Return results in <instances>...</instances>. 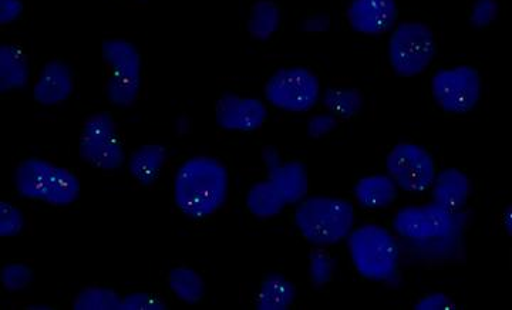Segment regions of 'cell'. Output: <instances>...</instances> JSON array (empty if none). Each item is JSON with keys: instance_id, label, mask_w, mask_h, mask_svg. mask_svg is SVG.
<instances>
[{"instance_id": "f546056e", "label": "cell", "mask_w": 512, "mask_h": 310, "mask_svg": "<svg viewBox=\"0 0 512 310\" xmlns=\"http://www.w3.org/2000/svg\"><path fill=\"white\" fill-rule=\"evenodd\" d=\"M339 126V120L330 113L313 116L308 123V134L312 138H322L335 131Z\"/></svg>"}, {"instance_id": "1f68e13d", "label": "cell", "mask_w": 512, "mask_h": 310, "mask_svg": "<svg viewBox=\"0 0 512 310\" xmlns=\"http://www.w3.org/2000/svg\"><path fill=\"white\" fill-rule=\"evenodd\" d=\"M454 303L446 293L434 292L424 296L414 305L416 310H448L453 308Z\"/></svg>"}, {"instance_id": "30bf717a", "label": "cell", "mask_w": 512, "mask_h": 310, "mask_svg": "<svg viewBox=\"0 0 512 310\" xmlns=\"http://www.w3.org/2000/svg\"><path fill=\"white\" fill-rule=\"evenodd\" d=\"M431 94L441 110L461 116L476 109L480 103L483 79L471 66L441 69L431 80Z\"/></svg>"}, {"instance_id": "9c48e42d", "label": "cell", "mask_w": 512, "mask_h": 310, "mask_svg": "<svg viewBox=\"0 0 512 310\" xmlns=\"http://www.w3.org/2000/svg\"><path fill=\"white\" fill-rule=\"evenodd\" d=\"M265 99L286 113L311 111L320 99L318 76L301 66L279 69L265 84Z\"/></svg>"}, {"instance_id": "d4e9b609", "label": "cell", "mask_w": 512, "mask_h": 310, "mask_svg": "<svg viewBox=\"0 0 512 310\" xmlns=\"http://www.w3.org/2000/svg\"><path fill=\"white\" fill-rule=\"evenodd\" d=\"M335 258L325 249L315 248L309 254V279L315 288H323L335 276Z\"/></svg>"}, {"instance_id": "3957f363", "label": "cell", "mask_w": 512, "mask_h": 310, "mask_svg": "<svg viewBox=\"0 0 512 310\" xmlns=\"http://www.w3.org/2000/svg\"><path fill=\"white\" fill-rule=\"evenodd\" d=\"M15 187L25 200L45 202L50 207H69L82 192L79 177L72 170L40 157L20 161Z\"/></svg>"}, {"instance_id": "484cf974", "label": "cell", "mask_w": 512, "mask_h": 310, "mask_svg": "<svg viewBox=\"0 0 512 310\" xmlns=\"http://www.w3.org/2000/svg\"><path fill=\"white\" fill-rule=\"evenodd\" d=\"M35 272L23 262H10L0 269V283L10 293L22 292L32 285Z\"/></svg>"}, {"instance_id": "ffe728a7", "label": "cell", "mask_w": 512, "mask_h": 310, "mask_svg": "<svg viewBox=\"0 0 512 310\" xmlns=\"http://www.w3.org/2000/svg\"><path fill=\"white\" fill-rule=\"evenodd\" d=\"M296 289L291 281L279 274H269L259 285L255 308L258 310H288L295 302Z\"/></svg>"}, {"instance_id": "4316f807", "label": "cell", "mask_w": 512, "mask_h": 310, "mask_svg": "<svg viewBox=\"0 0 512 310\" xmlns=\"http://www.w3.org/2000/svg\"><path fill=\"white\" fill-rule=\"evenodd\" d=\"M26 227V218L20 208L8 201H0V239L15 238Z\"/></svg>"}, {"instance_id": "8fae6325", "label": "cell", "mask_w": 512, "mask_h": 310, "mask_svg": "<svg viewBox=\"0 0 512 310\" xmlns=\"http://www.w3.org/2000/svg\"><path fill=\"white\" fill-rule=\"evenodd\" d=\"M389 177L397 187L409 194H424L436 178V163L426 148L413 143H400L386 157Z\"/></svg>"}, {"instance_id": "44dd1931", "label": "cell", "mask_w": 512, "mask_h": 310, "mask_svg": "<svg viewBox=\"0 0 512 310\" xmlns=\"http://www.w3.org/2000/svg\"><path fill=\"white\" fill-rule=\"evenodd\" d=\"M281 19V9L274 0H258L251 8L247 26L248 33L252 39L265 42L278 32Z\"/></svg>"}, {"instance_id": "836d02e7", "label": "cell", "mask_w": 512, "mask_h": 310, "mask_svg": "<svg viewBox=\"0 0 512 310\" xmlns=\"http://www.w3.org/2000/svg\"><path fill=\"white\" fill-rule=\"evenodd\" d=\"M504 225H505V229H507V234L511 235L512 224H511V210H510V208H507V212H505V215H504Z\"/></svg>"}, {"instance_id": "7a4b0ae2", "label": "cell", "mask_w": 512, "mask_h": 310, "mask_svg": "<svg viewBox=\"0 0 512 310\" xmlns=\"http://www.w3.org/2000/svg\"><path fill=\"white\" fill-rule=\"evenodd\" d=\"M268 178L249 188L247 208L256 218L278 217L285 207L299 204L309 191V175L301 161H284L278 148L262 150Z\"/></svg>"}, {"instance_id": "d6986e66", "label": "cell", "mask_w": 512, "mask_h": 310, "mask_svg": "<svg viewBox=\"0 0 512 310\" xmlns=\"http://www.w3.org/2000/svg\"><path fill=\"white\" fill-rule=\"evenodd\" d=\"M355 197L366 210H383L396 201L397 185L389 175H369L360 178L355 185Z\"/></svg>"}, {"instance_id": "9a60e30c", "label": "cell", "mask_w": 512, "mask_h": 310, "mask_svg": "<svg viewBox=\"0 0 512 310\" xmlns=\"http://www.w3.org/2000/svg\"><path fill=\"white\" fill-rule=\"evenodd\" d=\"M74 93V73L69 64L62 60H50L37 74L33 86V99L45 107L60 106Z\"/></svg>"}, {"instance_id": "4dcf8cb0", "label": "cell", "mask_w": 512, "mask_h": 310, "mask_svg": "<svg viewBox=\"0 0 512 310\" xmlns=\"http://www.w3.org/2000/svg\"><path fill=\"white\" fill-rule=\"evenodd\" d=\"M25 12L22 0H0V26L18 22Z\"/></svg>"}, {"instance_id": "2e32d148", "label": "cell", "mask_w": 512, "mask_h": 310, "mask_svg": "<svg viewBox=\"0 0 512 310\" xmlns=\"http://www.w3.org/2000/svg\"><path fill=\"white\" fill-rule=\"evenodd\" d=\"M430 190L434 204L454 214L463 210L464 205L470 200L473 184L470 178L458 168H446L436 174Z\"/></svg>"}, {"instance_id": "f1b7e54d", "label": "cell", "mask_w": 512, "mask_h": 310, "mask_svg": "<svg viewBox=\"0 0 512 310\" xmlns=\"http://www.w3.org/2000/svg\"><path fill=\"white\" fill-rule=\"evenodd\" d=\"M123 310H164L167 303L160 296L147 292H134L121 299Z\"/></svg>"}, {"instance_id": "6da1fadb", "label": "cell", "mask_w": 512, "mask_h": 310, "mask_svg": "<svg viewBox=\"0 0 512 310\" xmlns=\"http://www.w3.org/2000/svg\"><path fill=\"white\" fill-rule=\"evenodd\" d=\"M229 174L218 158L198 155L178 167L174 177V201L191 219L217 214L227 202Z\"/></svg>"}, {"instance_id": "cb8c5ba5", "label": "cell", "mask_w": 512, "mask_h": 310, "mask_svg": "<svg viewBox=\"0 0 512 310\" xmlns=\"http://www.w3.org/2000/svg\"><path fill=\"white\" fill-rule=\"evenodd\" d=\"M121 299L114 289L89 286L77 293L72 306L74 310H120Z\"/></svg>"}, {"instance_id": "ac0fdd59", "label": "cell", "mask_w": 512, "mask_h": 310, "mask_svg": "<svg viewBox=\"0 0 512 310\" xmlns=\"http://www.w3.org/2000/svg\"><path fill=\"white\" fill-rule=\"evenodd\" d=\"M167 148L160 144H144L133 151L128 157L127 165L131 177L143 187L156 184L165 163H167Z\"/></svg>"}, {"instance_id": "ba28073f", "label": "cell", "mask_w": 512, "mask_h": 310, "mask_svg": "<svg viewBox=\"0 0 512 310\" xmlns=\"http://www.w3.org/2000/svg\"><path fill=\"white\" fill-rule=\"evenodd\" d=\"M79 154L84 163L107 173L120 170L126 163L123 138L109 111H97L84 121Z\"/></svg>"}, {"instance_id": "7c38bea8", "label": "cell", "mask_w": 512, "mask_h": 310, "mask_svg": "<svg viewBox=\"0 0 512 310\" xmlns=\"http://www.w3.org/2000/svg\"><path fill=\"white\" fill-rule=\"evenodd\" d=\"M453 228V214L434 202L402 208L393 218L394 231L412 241L446 238Z\"/></svg>"}, {"instance_id": "4fadbf2b", "label": "cell", "mask_w": 512, "mask_h": 310, "mask_svg": "<svg viewBox=\"0 0 512 310\" xmlns=\"http://www.w3.org/2000/svg\"><path fill=\"white\" fill-rule=\"evenodd\" d=\"M215 120L222 130L251 133L264 126L268 120V109L255 97L225 93L215 104Z\"/></svg>"}, {"instance_id": "277c9868", "label": "cell", "mask_w": 512, "mask_h": 310, "mask_svg": "<svg viewBox=\"0 0 512 310\" xmlns=\"http://www.w3.org/2000/svg\"><path fill=\"white\" fill-rule=\"evenodd\" d=\"M355 217L352 202L336 197H311L299 202L295 224L309 244L329 247L348 237Z\"/></svg>"}, {"instance_id": "e0dca14e", "label": "cell", "mask_w": 512, "mask_h": 310, "mask_svg": "<svg viewBox=\"0 0 512 310\" xmlns=\"http://www.w3.org/2000/svg\"><path fill=\"white\" fill-rule=\"evenodd\" d=\"M30 82L29 57L12 43H0V94L19 92Z\"/></svg>"}, {"instance_id": "52a82bcc", "label": "cell", "mask_w": 512, "mask_h": 310, "mask_svg": "<svg viewBox=\"0 0 512 310\" xmlns=\"http://www.w3.org/2000/svg\"><path fill=\"white\" fill-rule=\"evenodd\" d=\"M436 53V36L424 23L403 22L390 33L387 55L399 77H416L426 72Z\"/></svg>"}, {"instance_id": "d6a6232c", "label": "cell", "mask_w": 512, "mask_h": 310, "mask_svg": "<svg viewBox=\"0 0 512 310\" xmlns=\"http://www.w3.org/2000/svg\"><path fill=\"white\" fill-rule=\"evenodd\" d=\"M330 28V19L325 15H313L303 20L302 30L311 35H320V33L328 32Z\"/></svg>"}, {"instance_id": "5b68a950", "label": "cell", "mask_w": 512, "mask_h": 310, "mask_svg": "<svg viewBox=\"0 0 512 310\" xmlns=\"http://www.w3.org/2000/svg\"><path fill=\"white\" fill-rule=\"evenodd\" d=\"M348 247L352 264L363 278L386 282L396 275L400 248L386 228L362 225L349 235Z\"/></svg>"}, {"instance_id": "83f0119b", "label": "cell", "mask_w": 512, "mask_h": 310, "mask_svg": "<svg viewBox=\"0 0 512 310\" xmlns=\"http://www.w3.org/2000/svg\"><path fill=\"white\" fill-rule=\"evenodd\" d=\"M500 12L497 0H476L470 13V23L476 29L488 28Z\"/></svg>"}, {"instance_id": "603a6c76", "label": "cell", "mask_w": 512, "mask_h": 310, "mask_svg": "<svg viewBox=\"0 0 512 310\" xmlns=\"http://www.w3.org/2000/svg\"><path fill=\"white\" fill-rule=\"evenodd\" d=\"M323 106L338 120H350L362 110L363 94L352 87H333L323 94Z\"/></svg>"}, {"instance_id": "8992f818", "label": "cell", "mask_w": 512, "mask_h": 310, "mask_svg": "<svg viewBox=\"0 0 512 310\" xmlns=\"http://www.w3.org/2000/svg\"><path fill=\"white\" fill-rule=\"evenodd\" d=\"M101 55L107 67V100L120 109L134 106L143 86L140 50L126 39H107L101 45Z\"/></svg>"}, {"instance_id": "5bb4252c", "label": "cell", "mask_w": 512, "mask_h": 310, "mask_svg": "<svg viewBox=\"0 0 512 310\" xmlns=\"http://www.w3.org/2000/svg\"><path fill=\"white\" fill-rule=\"evenodd\" d=\"M348 20L350 28L360 35H383L396 25V0H352Z\"/></svg>"}, {"instance_id": "7402d4cb", "label": "cell", "mask_w": 512, "mask_h": 310, "mask_svg": "<svg viewBox=\"0 0 512 310\" xmlns=\"http://www.w3.org/2000/svg\"><path fill=\"white\" fill-rule=\"evenodd\" d=\"M168 288L178 301L195 305L201 302L205 295V282L194 269L187 266H177L171 269L167 276Z\"/></svg>"}]
</instances>
